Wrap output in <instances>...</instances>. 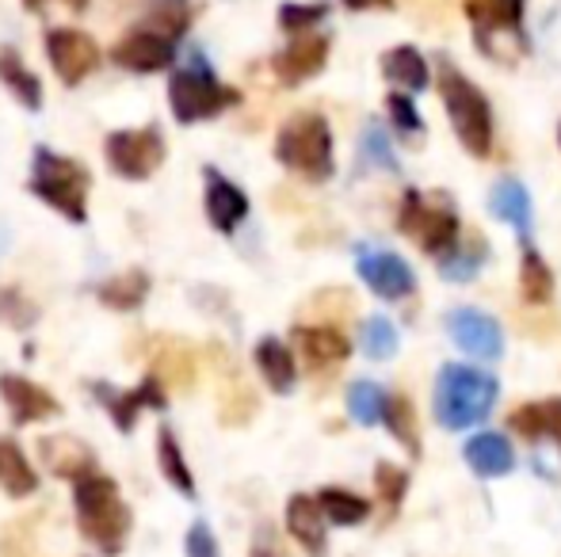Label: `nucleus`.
I'll return each mask as SVG.
<instances>
[{
    "label": "nucleus",
    "instance_id": "nucleus-1",
    "mask_svg": "<svg viewBox=\"0 0 561 557\" xmlns=\"http://www.w3.org/2000/svg\"><path fill=\"white\" fill-rule=\"evenodd\" d=\"M496 397H501V382L489 371L466 363H444L436 374V390H432V409H436L439 428L466 431L493 413Z\"/></svg>",
    "mask_w": 561,
    "mask_h": 557
},
{
    "label": "nucleus",
    "instance_id": "nucleus-2",
    "mask_svg": "<svg viewBox=\"0 0 561 557\" xmlns=\"http://www.w3.org/2000/svg\"><path fill=\"white\" fill-rule=\"evenodd\" d=\"M73 504H77L81 535L89 543H96V550L123 554L126 535H130V508H126L123 492H118L112 477H100V474L81 477L73 489Z\"/></svg>",
    "mask_w": 561,
    "mask_h": 557
},
{
    "label": "nucleus",
    "instance_id": "nucleus-3",
    "mask_svg": "<svg viewBox=\"0 0 561 557\" xmlns=\"http://www.w3.org/2000/svg\"><path fill=\"white\" fill-rule=\"evenodd\" d=\"M439 96H444L447 119L466 153L470 156L493 153V107H489L485 92L473 81H466L462 69L447 58L439 61Z\"/></svg>",
    "mask_w": 561,
    "mask_h": 557
},
{
    "label": "nucleus",
    "instance_id": "nucleus-4",
    "mask_svg": "<svg viewBox=\"0 0 561 557\" xmlns=\"http://www.w3.org/2000/svg\"><path fill=\"white\" fill-rule=\"evenodd\" d=\"M275 156L283 169L295 176L310 179V184H325L333 176V130H329L325 115L318 112H298L283 123L279 138H275Z\"/></svg>",
    "mask_w": 561,
    "mask_h": 557
},
{
    "label": "nucleus",
    "instance_id": "nucleus-5",
    "mask_svg": "<svg viewBox=\"0 0 561 557\" xmlns=\"http://www.w3.org/2000/svg\"><path fill=\"white\" fill-rule=\"evenodd\" d=\"M89 172L69 156H58L54 149H35L31 161V192L54 207L58 214H66L69 222L81 225L89 218Z\"/></svg>",
    "mask_w": 561,
    "mask_h": 557
},
{
    "label": "nucleus",
    "instance_id": "nucleus-6",
    "mask_svg": "<svg viewBox=\"0 0 561 557\" xmlns=\"http://www.w3.org/2000/svg\"><path fill=\"white\" fill-rule=\"evenodd\" d=\"M398 230L405 233L409 241H416L428 256H439L458 241L462 222H458L455 207H450L447 199L428 202L424 192L409 187L405 199H401V210H398Z\"/></svg>",
    "mask_w": 561,
    "mask_h": 557
},
{
    "label": "nucleus",
    "instance_id": "nucleus-7",
    "mask_svg": "<svg viewBox=\"0 0 561 557\" xmlns=\"http://www.w3.org/2000/svg\"><path fill=\"white\" fill-rule=\"evenodd\" d=\"M237 100L241 96H237L233 89H226V84H218L203 61L180 69L169 84V104H172V115H176L180 123L215 119L218 112H226V107L237 104Z\"/></svg>",
    "mask_w": 561,
    "mask_h": 557
},
{
    "label": "nucleus",
    "instance_id": "nucleus-8",
    "mask_svg": "<svg viewBox=\"0 0 561 557\" xmlns=\"http://www.w3.org/2000/svg\"><path fill=\"white\" fill-rule=\"evenodd\" d=\"M107 164H112L115 176L123 179H149L164 161V138L157 127H141V130H115L104 141Z\"/></svg>",
    "mask_w": 561,
    "mask_h": 557
},
{
    "label": "nucleus",
    "instance_id": "nucleus-9",
    "mask_svg": "<svg viewBox=\"0 0 561 557\" xmlns=\"http://www.w3.org/2000/svg\"><path fill=\"white\" fill-rule=\"evenodd\" d=\"M466 4V15L473 23V43L493 58V46L496 38H504V50H508V61H512V46H527L524 43V0H462Z\"/></svg>",
    "mask_w": 561,
    "mask_h": 557
},
{
    "label": "nucleus",
    "instance_id": "nucleus-10",
    "mask_svg": "<svg viewBox=\"0 0 561 557\" xmlns=\"http://www.w3.org/2000/svg\"><path fill=\"white\" fill-rule=\"evenodd\" d=\"M355 271L370 287V294L386 298V302H405L416 290V276L405 264V256L390 253L378 245H359L355 248Z\"/></svg>",
    "mask_w": 561,
    "mask_h": 557
},
{
    "label": "nucleus",
    "instance_id": "nucleus-11",
    "mask_svg": "<svg viewBox=\"0 0 561 557\" xmlns=\"http://www.w3.org/2000/svg\"><path fill=\"white\" fill-rule=\"evenodd\" d=\"M447 333L462 351H470V356H478V359H489V363L501 359V351H504V333H501V325H496V317H489V313H481V310H470V305H458V310L447 313Z\"/></svg>",
    "mask_w": 561,
    "mask_h": 557
},
{
    "label": "nucleus",
    "instance_id": "nucleus-12",
    "mask_svg": "<svg viewBox=\"0 0 561 557\" xmlns=\"http://www.w3.org/2000/svg\"><path fill=\"white\" fill-rule=\"evenodd\" d=\"M46 54H50L54 73L61 77L66 84H81L92 69L100 66V50L84 31L73 27H58L46 35Z\"/></svg>",
    "mask_w": 561,
    "mask_h": 557
},
{
    "label": "nucleus",
    "instance_id": "nucleus-13",
    "mask_svg": "<svg viewBox=\"0 0 561 557\" xmlns=\"http://www.w3.org/2000/svg\"><path fill=\"white\" fill-rule=\"evenodd\" d=\"M92 394L104 397V405H107V413H112L118 431H130L146 409H157V413L164 409V390H161V379H157V374L141 379L138 386L126 390V394H118L112 386H92Z\"/></svg>",
    "mask_w": 561,
    "mask_h": 557
},
{
    "label": "nucleus",
    "instance_id": "nucleus-14",
    "mask_svg": "<svg viewBox=\"0 0 561 557\" xmlns=\"http://www.w3.org/2000/svg\"><path fill=\"white\" fill-rule=\"evenodd\" d=\"M325 61H329V38L302 31V35H295V43L287 50L275 54V77L283 84H302L310 77H318L325 69Z\"/></svg>",
    "mask_w": 561,
    "mask_h": 557
},
{
    "label": "nucleus",
    "instance_id": "nucleus-15",
    "mask_svg": "<svg viewBox=\"0 0 561 557\" xmlns=\"http://www.w3.org/2000/svg\"><path fill=\"white\" fill-rule=\"evenodd\" d=\"M38 459L54 477H69V481L96 474V451L77 436H46L38 443Z\"/></svg>",
    "mask_w": 561,
    "mask_h": 557
},
{
    "label": "nucleus",
    "instance_id": "nucleus-16",
    "mask_svg": "<svg viewBox=\"0 0 561 557\" xmlns=\"http://www.w3.org/2000/svg\"><path fill=\"white\" fill-rule=\"evenodd\" d=\"M172 58H176V43L161 31H134L115 46V61L134 73H157L172 66Z\"/></svg>",
    "mask_w": 561,
    "mask_h": 557
},
{
    "label": "nucleus",
    "instance_id": "nucleus-17",
    "mask_svg": "<svg viewBox=\"0 0 561 557\" xmlns=\"http://www.w3.org/2000/svg\"><path fill=\"white\" fill-rule=\"evenodd\" d=\"M0 397H4L15 423H43V420L58 417L54 394H46L43 386L27 382L23 374H0Z\"/></svg>",
    "mask_w": 561,
    "mask_h": 557
},
{
    "label": "nucleus",
    "instance_id": "nucleus-18",
    "mask_svg": "<svg viewBox=\"0 0 561 557\" xmlns=\"http://www.w3.org/2000/svg\"><path fill=\"white\" fill-rule=\"evenodd\" d=\"M207 218L218 233H233L249 218V195L215 169H207Z\"/></svg>",
    "mask_w": 561,
    "mask_h": 557
},
{
    "label": "nucleus",
    "instance_id": "nucleus-19",
    "mask_svg": "<svg viewBox=\"0 0 561 557\" xmlns=\"http://www.w3.org/2000/svg\"><path fill=\"white\" fill-rule=\"evenodd\" d=\"M466 466L478 477L493 481V477H508L512 466H516V454H512V443L501 436V431H478V436L466 439L462 446Z\"/></svg>",
    "mask_w": 561,
    "mask_h": 557
},
{
    "label": "nucleus",
    "instance_id": "nucleus-20",
    "mask_svg": "<svg viewBox=\"0 0 561 557\" xmlns=\"http://www.w3.org/2000/svg\"><path fill=\"white\" fill-rule=\"evenodd\" d=\"M295 344L302 351V359L313 371H329V367L344 363L352 356V344L347 336L333 325H298L295 328Z\"/></svg>",
    "mask_w": 561,
    "mask_h": 557
},
{
    "label": "nucleus",
    "instance_id": "nucleus-21",
    "mask_svg": "<svg viewBox=\"0 0 561 557\" xmlns=\"http://www.w3.org/2000/svg\"><path fill=\"white\" fill-rule=\"evenodd\" d=\"M287 531L290 538H295L298 546H302L310 557H321L329 546L325 538V515H321L318 500L306 497V492H295V497L287 500Z\"/></svg>",
    "mask_w": 561,
    "mask_h": 557
},
{
    "label": "nucleus",
    "instance_id": "nucleus-22",
    "mask_svg": "<svg viewBox=\"0 0 561 557\" xmlns=\"http://www.w3.org/2000/svg\"><path fill=\"white\" fill-rule=\"evenodd\" d=\"M485 260H489L485 237H481V233H466V237L458 233L455 245L436 256V268H439V276L450 282H470L481 268H485Z\"/></svg>",
    "mask_w": 561,
    "mask_h": 557
},
{
    "label": "nucleus",
    "instance_id": "nucleus-23",
    "mask_svg": "<svg viewBox=\"0 0 561 557\" xmlns=\"http://www.w3.org/2000/svg\"><path fill=\"white\" fill-rule=\"evenodd\" d=\"M153 374L169 386H180V390H192L195 386V351L187 348L184 340H172V336H161L153 340Z\"/></svg>",
    "mask_w": 561,
    "mask_h": 557
},
{
    "label": "nucleus",
    "instance_id": "nucleus-24",
    "mask_svg": "<svg viewBox=\"0 0 561 557\" xmlns=\"http://www.w3.org/2000/svg\"><path fill=\"white\" fill-rule=\"evenodd\" d=\"M489 210H493L501 222H508L519 237L531 233V195H527V187L519 184V179H512V176L496 179L493 195H489Z\"/></svg>",
    "mask_w": 561,
    "mask_h": 557
},
{
    "label": "nucleus",
    "instance_id": "nucleus-25",
    "mask_svg": "<svg viewBox=\"0 0 561 557\" xmlns=\"http://www.w3.org/2000/svg\"><path fill=\"white\" fill-rule=\"evenodd\" d=\"M256 367L275 394H290V390H295V382H298L295 351H290L279 336H264V340L256 344Z\"/></svg>",
    "mask_w": 561,
    "mask_h": 557
},
{
    "label": "nucleus",
    "instance_id": "nucleus-26",
    "mask_svg": "<svg viewBox=\"0 0 561 557\" xmlns=\"http://www.w3.org/2000/svg\"><path fill=\"white\" fill-rule=\"evenodd\" d=\"M382 77L390 84H398L401 92H424L432 81L428 61L416 46H393V50L382 54Z\"/></svg>",
    "mask_w": 561,
    "mask_h": 557
},
{
    "label": "nucleus",
    "instance_id": "nucleus-27",
    "mask_svg": "<svg viewBox=\"0 0 561 557\" xmlns=\"http://www.w3.org/2000/svg\"><path fill=\"white\" fill-rule=\"evenodd\" d=\"M100 302L112 305V310L126 313V310H138L141 302L149 298V276L141 268H130V271H118V276L100 282Z\"/></svg>",
    "mask_w": 561,
    "mask_h": 557
},
{
    "label": "nucleus",
    "instance_id": "nucleus-28",
    "mask_svg": "<svg viewBox=\"0 0 561 557\" xmlns=\"http://www.w3.org/2000/svg\"><path fill=\"white\" fill-rule=\"evenodd\" d=\"M0 485L12 497H31L38 489V474L27 462V454L20 451L15 439H0Z\"/></svg>",
    "mask_w": 561,
    "mask_h": 557
},
{
    "label": "nucleus",
    "instance_id": "nucleus-29",
    "mask_svg": "<svg viewBox=\"0 0 561 557\" xmlns=\"http://www.w3.org/2000/svg\"><path fill=\"white\" fill-rule=\"evenodd\" d=\"M313 500H318V508H321V515H325V523H336V527H355V523H363L370 515V500H363L359 492L336 489V485L321 489Z\"/></svg>",
    "mask_w": 561,
    "mask_h": 557
},
{
    "label": "nucleus",
    "instance_id": "nucleus-30",
    "mask_svg": "<svg viewBox=\"0 0 561 557\" xmlns=\"http://www.w3.org/2000/svg\"><path fill=\"white\" fill-rule=\"evenodd\" d=\"M519 290L527 305H547L554 298V271L531 245H524V260H519Z\"/></svg>",
    "mask_w": 561,
    "mask_h": 557
},
{
    "label": "nucleus",
    "instance_id": "nucleus-31",
    "mask_svg": "<svg viewBox=\"0 0 561 557\" xmlns=\"http://www.w3.org/2000/svg\"><path fill=\"white\" fill-rule=\"evenodd\" d=\"M0 81H4V89H12V96L20 100L23 107H43V84H38V77L23 66V58L12 50V46L0 50Z\"/></svg>",
    "mask_w": 561,
    "mask_h": 557
},
{
    "label": "nucleus",
    "instance_id": "nucleus-32",
    "mask_svg": "<svg viewBox=\"0 0 561 557\" xmlns=\"http://www.w3.org/2000/svg\"><path fill=\"white\" fill-rule=\"evenodd\" d=\"M382 423L390 428V436L405 446L409 454H421V428H416V409L405 394H386Z\"/></svg>",
    "mask_w": 561,
    "mask_h": 557
},
{
    "label": "nucleus",
    "instance_id": "nucleus-33",
    "mask_svg": "<svg viewBox=\"0 0 561 557\" xmlns=\"http://www.w3.org/2000/svg\"><path fill=\"white\" fill-rule=\"evenodd\" d=\"M382 409H386V390L378 382L359 379L347 386V413H352L355 423L375 428V423H382Z\"/></svg>",
    "mask_w": 561,
    "mask_h": 557
},
{
    "label": "nucleus",
    "instance_id": "nucleus-34",
    "mask_svg": "<svg viewBox=\"0 0 561 557\" xmlns=\"http://www.w3.org/2000/svg\"><path fill=\"white\" fill-rule=\"evenodd\" d=\"M157 466L164 469V477H169L184 497H195V477H192V469H187L184 451H180L176 436H172L169 428L157 436Z\"/></svg>",
    "mask_w": 561,
    "mask_h": 557
},
{
    "label": "nucleus",
    "instance_id": "nucleus-35",
    "mask_svg": "<svg viewBox=\"0 0 561 557\" xmlns=\"http://www.w3.org/2000/svg\"><path fill=\"white\" fill-rule=\"evenodd\" d=\"M218 405H222L218 417H222L226 428H241V423H249L252 417H256V394H252L237 374H226V386H222Z\"/></svg>",
    "mask_w": 561,
    "mask_h": 557
},
{
    "label": "nucleus",
    "instance_id": "nucleus-36",
    "mask_svg": "<svg viewBox=\"0 0 561 557\" xmlns=\"http://www.w3.org/2000/svg\"><path fill=\"white\" fill-rule=\"evenodd\" d=\"M359 348L367 359H390L398 351V325L390 317H367L359 328Z\"/></svg>",
    "mask_w": 561,
    "mask_h": 557
},
{
    "label": "nucleus",
    "instance_id": "nucleus-37",
    "mask_svg": "<svg viewBox=\"0 0 561 557\" xmlns=\"http://www.w3.org/2000/svg\"><path fill=\"white\" fill-rule=\"evenodd\" d=\"M405 489H409V469L393 466V462H378L375 466V492L382 500L386 515H398L401 500H405Z\"/></svg>",
    "mask_w": 561,
    "mask_h": 557
},
{
    "label": "nucleus",
    "instance_id": "nucleus-38",
    "mask_svg": "<svg viewBox=\"0 0 561 557\" xmlns=\"http://www.w3.org/2000/svg\"><path fill=\"white\" fill-rule=\"evenodd\" d=\"M0 321L12 328H31L38 321V305L20 287H0Z\"/></svg>",
    "mask_w": 561,
    "mask_h": 557
},
{
    "label": "nucleus",
    "instance_id": "nucleus-39",
    "mask_svg": "<svg viewBox=\"0 0 561 557\" xmlns=\"http://www.w3.org/2000/svg\"><path fill=\"white\" fill-rule=\"evenodd\" d=\"M329 15V4H283L279 8V27L290 35H302V31L318 27Z\"/></svg>",
    "mask_w": 561,
    "mask_h": 557
},
{
    "label": "nucleus",
    "instance_id": "nucleus-40",
    "mask_svg": "<svg viewBox=\"0 0 561 557\" xmlns=\"http://www.w3.org/2000/svg\"><path fill=\"white\" fill-rule=\"evenodd\" d=\"M386 112H390L393 127L401 130V135H424V119L421 112H416V104L405 96V92H393V96H386Z\"/></svg>",
    "mask_w": 561,
    "mask_h": 557
},
{
    "label": "nucleus",
    "instance_id": "nucleus-41",
    "mask_svg": "<svg viewBox=\"0 0 561 557\" xmlns=\"http://www.w3.org/2000/svg\"><path fill=\"white\" fill-rule=\"evenodd\" d=\"M187 20H192V8H187V0H157V4H153V23L161 27V35H169V38L184 35Z\"/></svg>",
    "mask_w": 561,
    "mask_h": 557
},
{
    "label": "nucleus",
    "instance_id": "nucleus-42",
    "mask_svg": "<svg viewBox=\"0 0 561 557\" xmlns=\"http://www.w3.org/2000/svg\"><path fill=\"white\" fill-rule=\"evenodd\" d=\"M363 156H367L370 164H378V169L398 172V156H393V149H390V141H386L382 127H375V123L363 130Z\"/></svg>",
    "mask_w": 561,
    "mask_h": 557
},
{
    "label": "nucleus",
    "instance_id": "nucleus-43",
    "mask_svg": "<svg viewBox=\"0 0 561 557\" xmlns=\"http://www.w3.org/2000/svg\"><path fill=\"white\" fill-rule=\"evenodd\" d=\"M508 428L516 431V436H524V439H542V409H539V402H527V405H519L516 413L508 417Z\"/></svg>",
    "mask_w": 561,
    "mask_h": 557
},
{
    "label": "nucleus",
    "instance_id": "nucleus-44",
    "mask_svg": "<svg viewBox=\"0 0 561 557\" xmlns=\"http://www.w3.org/2000/svg\"><path fill=\"white\" fill-rule=\"evenodd\" d=\"M184 550L187 557H222L207 523H192V531H187V538H184Z\"/></svg>",
    "mask_w": 561,
    "mask_h": 557
},
{
    "label": "nucleus",
    "instance_id": "nucleus-45",
    "mask_svg": "<svg viewBox=\"0 0 561 557\" xmlns=\"http://www.w3.org/2000/svg\"><path fill=\"white\" fill-rule=\"evenodd\" d=\"M539 409H542V439H554L561 451V397H547V402H539Z\"/></svg>",
    "mask_w": 561,
    "mask_h": 557
},
{
    "label": "nucleus",
    "instance_id": "nucleus-46",
    "mask_svg": "<svg viewBox=\"0 0 561 557\" xmlns=\"http://www.w3.org/2000/svg\"><path fill=\"white\" fill-rule=\"evenodd\" d=\"M252 557H283V546L275 543V531L267 527V523L256 531V538H252Z\"/></svg>",
    "mask_w": 561,
    "mask_h": 557
},
{
    "label": "nucleus",
    "instance_id": "nucleus-47",
    "mask_svg": "<svg viewBox=\"0 0 561 557\" xmlns=\"http://www.w3.org/2000/svg\"><path fill=\"white\" fill-rule=\"evenodd\" d=\"M344 8L363 12V8H393V0H344Z\"/></svg>",
    "mask_w": 561,
    "mask_h": 557
},
{
    "label": "nucleus",
    "instance_id": "nucleus-48",
    "mask_svg": "<svg viewBox=\"0 0 561 557\" xmlns=\"http://www.w3.org/2000/svg\"><path fill=\"white\" fill-rule=\"evenodd\" d=\"M73 4H77V8H84V0H73Z\"/></svg>",
    "mask_w": 561,
    "mask_h": 557
},
{
    "label": "nucleus",
    "instance_id": "nucleus-49",
    "mask_svg": "<svg viewBox=\"0 0 561 557\" xmlns=\"http://www.w3.org/2000/svg\"><path fill=\"white\" fill-rule=\"evenodd\" d=\"M558 141H561V127H558Z\"/></svg>",
    "mask_w": 561,
    "mask_h": 557
}]
</instances>
